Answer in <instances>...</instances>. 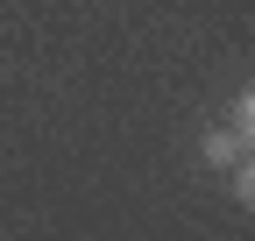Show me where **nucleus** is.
Here are the masks:
<instances>
[{"instance_id": "f257e3e1", "label": "nucleus", "mask_w": 255, "mask_h": 241, "mask_svg": "<svg viewBox=\"0 0 255 241\" xmlns=\"http://www.w3.org/2000/svg\"><path fill=\"white\" fill-rule=\"evenodd\" d=\"M241 156H248V135H241V128H213V135H206V163L227 170V163H241Z\"/></svg>"}, {"instance_id": "f03ea898", "label": "nucleus", "mask_w": 255, "mask_h": 241, "mask_svg": "<svg viewBox=\"0 0 255 241\" xmlns=\"http://www.w3.org/2000/svg\"><path fill=\"white\" fill-rule=\"evenodd\" d=\"M227 170H234V199L248 206V199H255V170H248V156H241V163H227Z\"/></svg>"}]
</instances>
